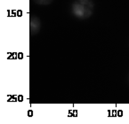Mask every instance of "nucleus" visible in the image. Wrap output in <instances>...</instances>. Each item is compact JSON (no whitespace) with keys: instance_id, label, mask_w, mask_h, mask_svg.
<instances>
[{"instance_id":"f257e3e1","label":"nucleus","mask_w":129,"mask_h":124,"mask_svg":"<svg viewBox=\"0 0 129 124\" xmlns=\"http://www.w3.org/2000/svg\"><path fill=\"white\" fill-rule=\"evenodd\" d=\"M93 7L92 0H76L72 5V13L78 19H87L93 14Z\"/></svg>"},{"instance_id":"f03ea898","label":"nucleus","mask_w":129,"mask_h":124,"mask_svg":"<svg viewBox=\"0 0 129 124\" xmlns=\"http://www.w3.org/2000/svg\"><path fill=\"white\" fill-rule=\"evenodd\" d=\"M29 27H30V34L32 36L38 34V31L40 30V27H41L40 20L36 16L31 17L30 21H29Z\"/></svg>"},{"instance_id":"7ed1b4c3","label":"nucleus","mask_w":129,"mask_h":124,"mask_svg":"<svg viewBox=\"0 0 129 124\" xmlns=\"http://www.w3.org/2000/svg\"><path fill=\"white\" fill-rule=\"evenodd\" d=\"M35 2L38 5H41V6H46V5H49L53 2V0H34Z\"/></svg>"}]
</instances>
